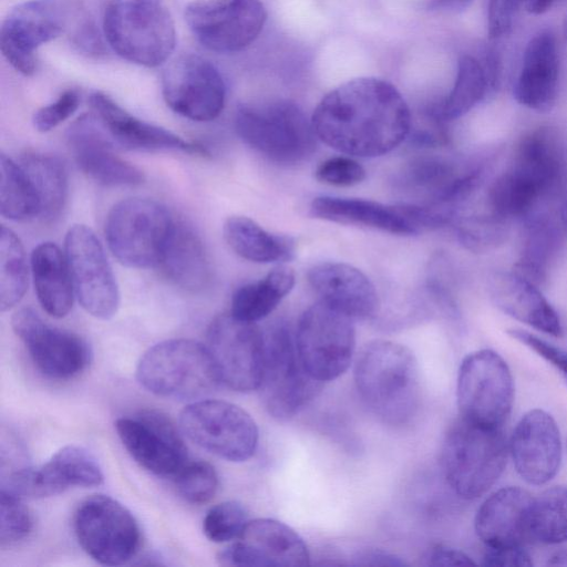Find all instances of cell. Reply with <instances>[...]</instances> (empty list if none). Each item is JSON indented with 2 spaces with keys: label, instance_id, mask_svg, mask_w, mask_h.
Here are the masks:
<instances>
[{
  "label": "cell",
  "instance_id": "obj_43",
  "mask_svg": "<svg viewBox=\"0 0 567 567\" xmlns=\"http://www.w3.org/2000/svg\"><path fill=\"white\" fill-rule=\"evenodd\" d=\"M248 522V513L243 504L226 501L207 512L203 520V532L214 543L230 542L240 536Z\"/></svg>",
  "mask_w": 567,
  "mask_h": 567
},
{
  "label": "cell",
  "instance_id": "obj_2",
  "mask_svg": "<svg viewBox=\"0 0 567 567\" xmlns=\"http://www.w3.org/2000/svg\"><path fill=\"white\" fill-rule=\"evenodd\" d=\"M567 179V144L554 127L540 126L518 141L509 166L491 184L486 210L509 223L523 220L558 194Z\"/></svg>",
  "mask_w": 567,
  "mask_h": 567
},
{
  "label": "cell",
  "instance_id": "obj_49",
  "mask_svg": "<svg viewBox=\"0 0 567 567\" xmlns=\"http://www.w3.org/2000/svg\"><path fill=\"white\" fill-rule=\"evenodd\" d=\"M482 565L499 567H529L533 565L532 557L523 546L512 547H486Z\"/></svg>",
  "mask_w": 567,
  "mask_h": 567
},
{
  "label": "cell",
  "instance_id": "obj_33",
  "mask_svg": "<svg viewBox=\"0 0 567 567\" xmlns=\"http://www.w3.org/2000/svg\"><path fill=\"white\" fill-rule=\"evenodd\" d=\"M31 271L38 300L54 318L65 317L73 306V281L66 260L54 243H41L31 254Z\"/></svg>",
  "mask_w": 567,
  "mask_h": 567
},
{
  "label": "cell",
  "instance_id": "obj_44",
  "mask_svg": "<svg viewBox=\"0 0 567 567\" xmlns=\"http://www.w3.org/2000/svg\"><path fill=\"white\" fill-rule=\"evenodd\" d=\"M0 496V546L6 548L27 538L33 520L20 497L3 489Z\"/></svg>",
  "mask_w": 567,
  "mask_h": 567
},
{
  "label": "cell",
  "instance_id": "obj_46",
  "mask_svg": "<svg viewBox=\"0 0 567 567\" xmlns=\"http://www.w3.org/2000/svg\"><path fill=\"white\" fill-rule=\"evenodd\" d=\"M80 95L75 90L63 92L54 102L39 109L33 115V125L39 132H49L69 118L79 107Z\"/></svg>",
  "mask_w": 567,
  "mask_h": 567
},
{
  "label": "cell",
  "instance_id": "obj_29",
  "mask_svg": "<svg viewBox=\"0 0 567 567\" xmlns=\"http://www.w3.org/2000/svg\"><path fill=\"white\" fill-rule=\"evenodd\" d=\"M488 292L493 303L509 317L547 334H563L559 316L538 286L514 270L493 272Z\"/></svg>",
  "mask_w": 567,
  "mask_h": 567
},
{
  "label": "cell",
  "instance_id": "obj_27",
  "mask_svg": "<svg viewBox=\"0 0 567 567\" xmlns=\"http://www.w3.org/2000/svg\"><path fill=\"white\" fill-rule=\"evenodd\" d=\"M559 84V52L555 34L544 30L527 43L513 95L523 106L550 111L557 100Z\"/></svg>",
  "mask_w": 567,
  "mask_h": 567
},
{
  "label": "cell",
  "instance_id": "obj_50",
  "mask_svg": "<svg viewBox=\"0 0 567 567\" xmlns=\"http://www.w3.org/2000/svg\"><path fill=\"white\" fill-rule=\"evenodd\" d=\"M427 565L431 566H468L475 565L465 553L447 546L437 545L433 547L427 556Z\"/></svg>",
  "mask_w": 567,
  "mask_h": 567
},
{
  "label": "cell",
  "instance_id": "obj_4",
  "mask_svg": "<svg viewBox=\"0 0 567 567\" xmlns=\"http://www.w3.org/2000/svg\"><path fill=\"white\" fill-rule=\"evenodd\" d=\"M508 444L502 429L457 420L441 449V467L451 489L464 499L484 495L502 475Z\"/></svg>",
  "mask_w": 567,
  "mask_h": 567
},
{
  "label": "cell",
  "instance_id": "obj_8",
  "mask_svg": "<svg viewBox=\"0 0 567 567\" xmlns=\"http://www.w3.org/2000/svg\"><path fill=\"white\" fill-rule=\"evenodd\" d=\"M265 336V363L258 388L268 413L280 421L296 416L320 392L321 382L303 367L295 334L286 322H276Z\"/></svg>",
  "mask_w": 567,
  "mask_h": 567
},
{
  "label": "cell",
  "instance_id": "obj_28",
  "mask_svg": "<svg viewBox=\"0 0 567 567\" xmlns=\"http://www.w3.org/2000/svg\"><path fill=\"white\" fill-rule=\"evenodd\" d=\"M533 497L518 486L491 494L477 509L474 527L486 547L523 546L530 540L529 508Z\"/></svg>",
  "mask_w": 567,
  "mask_h": 567
},
{
  "label": "cell",
  "instance_id": "obj_52",
  "mask_svg": "<svg viewBox=\"0 0 567 567\" xmlns=\"http://www.w3.org/2000/svg\"><path fill=\"white\" fill-rule=\"evenodd\" d=\"M525 9L533 14H542L548 11L557 0H519Z\"/></svg>",
  "mask_w": 567,
  "mask_h": 567
},
{
  "label": "cell",
  "instance_id": "obj_20",
  "mask_svg": "<svg viewBox=\"0 0 567 567\" xmlns=\"http://www.w3.org/2000/svg\"><path fill=\"white\" fill-rule=\"evenodd\" d=\"M115 429L130 455L155 475L174 477L188 461L181 429L159 411L143 410L121 417Z\"/></svg>",
  "mask_w": 567,
  "mask_h": 567
},
{
  "label": "cell",
  "instance_id": "obj_34",
  "mask_svg": "<svg viewBox=\"0 0 567 567\" xmlns=\"http://www.w3.org/2000/svg\"><path fill=\"white\" fill-rule=\"evenodd\" d=\"M223 233L228 246L246 260L266 264L288 261L295 256L292 238L270 234L245 216L227 218Z\"/></svg>",
  "mask_w": 567,
  "mask_h": 567
},
{
  "label": "cell",
  "instance_id": "obj_17",
  "mask_svg": "<svg viewBox=\"0 0 567 567\" xmlns=\"http://www.w3.org/2000/svg\"><path fill=\"white\" fill-rule=\"evenodd\" d=\"M65 256L83 309L97 319L112 318L120 305L118 287L94 231L85 225H73L65 236Z\"/></svg>",
  "mask_w": 567,
  "mask_h": 567
},
{
  "label": "cell",
  "instance_id": "obj_26",
  "mask_svg": "<svg viewBox=\"0 0 567 567\" xmlns=\"http://www.w3.org/2000/svg\"><path fill=\"white\" fill-rule=\"evenodd\" d=\"M308 281L320 300L351 319H370L380 308L378 292L359 269L343 262H322L308 271Z\"/></svg>",
  "mask_w": 567,
  "mask_h": 567
},
{
  "label": "cell",
  "instance_id": "obj_42",
  "mask_svg": "<svg viewBox=\"0 0 567 567\" xmlns=\"http://www.w3.org/2000/svg\"><path fill=\"white\" fill-rule=\"evenodd\" d=\"M173 478L178 494L192 504L209 502L218 488L217 472L205 461H187Z\"/></svg>",
  "mask_w": 567,
  "mask_h": 567
},
{
  "label": "cell",
  "instance_id": "obj_22",
  "mask_svg": "<svg viewBox=\"0 0 567 567\" xmlns=\"http://www.w3.org/2000/svg\"><path fill=\"white\" fill-rule=\"evenodd\" d=\"M223 566L301 567L310 564L305 540L290 526L272 518L249 520L235 543L218 554Z\"/></svg>",
  "mask_w": 567,
  "mask_h": 567
},
{
  "label": "cell",
  "instance_id": "obj_25",
  "mask_svg": "<svg viewBox=\"0 0 567 567\" xmlns=\"http://www.w3.org/2000/svg\"><path fill=\"white\" fill-rule=\"evenodd\" d=\"M90 104L111 137L122 146L134 151H179L208 156L200 144L185 141L178 135L130 114L114 100L102 92L90 96Z\"/></svg>",
  "mask_w": 567,
  "mask_h": 567
},
{
  "label": "cell",
  "instance_id": "obj_14",
  "mask_svg": "<svg viewBox=\"0 0 567 567\" xmlns=\"http://www.w3.org/2000/svg\"><path fill=\"white\" fill-rule=\"evenodd\" d=\"M207 349L221 384L236 392L258 390L265 363V336L256 322L217 316L207 330Z\"/></svg>",
  "mask_w": 567,
  "mask_h": 567
},
{
  "label": "cell",
  "instance_id": "obj_38",
  "mask_svg": "<svg viewBox=\"0 0 567 567\" xmlns=\"http://www.w3.org/2000/svg\"><path fill=\"white\" fill-rule=\"evenodd\" d=\"M529 538L546 545L567 542V487L554 486L533 497L528 517Z\"/></svg>",
  "mask_w": 567,
  "mask_h": 567
},
{
  "label": "cell",
  "instance_id": "obj_11",
  "mask_svg": "<svg viewBox=\"0 0 567 567\" xmlns=\"http://www.w3.org/2000/svg\"><path fill=\"white\" fill-rule=\"evenodd\" d=\"M456 398L462 419L502 429L514 401L513 377L503 358L488 349L467 354L460 365Z\"/></svg>",
  "mask_w": 567,
  "mask_h": 567
},
{
  "label": "cell",
  "instance_id": "obj_47",
  "mask_svg": "<svg viewBox=\"0 0 567 567\" xmlns=\"http://www.w3.org/2000/svg\"><path fill=\"white\" fill-rule=\"evenodd\" d=\"M519 2V0H488L487 33L491 41H497L511 33Z\"/></svg>",
  "mask_w": 567,
  "mask_h": 567
},
{
  "label": "cell",
  "instance_id": "obj_23",
  "mask_svg": "<svg viewBox=\"0 0 567 567\" xmlns=\"http://www.w3.org/2000/svg\"><path fill=\"white\" fill-rule=\"evenodd\" d=\"M508 450L516 472L526 483L546 484L557 474L561 462L556 421L543 410L528 411L516 424Z\"/></svg>",
  "mask_w": 567,
  "mask_h": 567
},
{
  "label": "cell",
  "instance_id": "obj_24",
  "mask_svg": "<svg viewBox=\"0 0 567 567\" xmlns=\"http://www.w3.org/2000/svg\"><path fill=\"white\" fill-rule=\"evenodd\" d=\"M68 143L79 168L105 186H135L145 182L141 169L121 158L102 122L83 115L68 131Z\"/></svg>",
  "mask_w": 567,
  "mask_h": 567
},
{
  "label": "cell",
  "instance_id": "obj_41",
  "mask_svg": "<svg viewBox=\"0 0 567 567\" xmlns=\"http://www.w3.org/2000/svg\"><path fill=\"white\" fill-rule=\"evenodd\" d=\"M460 243L475 252L487 251L505 241L508 223L484 212L460 216L453 224Z\"/></svg>",
  "mask_w": 567,
  "mask_h": 567
},
{
  "label": "cell",
  "instance_id": "obj_21",
  "mask_svg": "<svg viewBox=\"0 0 567 567\" xmlns=\"http://www.w3.org/2000/svg\"><path fill=\"white\" fill-rule=\"evenodd\" d=\"M103 473L96 458L84 447L66 445L39 466L21 467L2 482V489L20 498H43L65 489L99 486Z\"/></svg>",
  "mask_w": 567,
  "mask_h": 567
},
{
  "label": "cell",
  "instance_id": "obj_13",
  "mask_svg": "<svg viewBox=\"0 0 567 567\" xmlns=\"http://www.w3.org/2000/svg\"><path fill=\"white\" fill-rule=\"evenodd\" d=\"M73 527L82 549L95 561L116 566L137 553L141 532L132 513L107 495H92L78 507Z\"/></svg>",
  "mask_w": 567,
  "mask_h": 567
},
{
  "label": "cell",
  "instance_id": "obj_18",
  "mask_svg": "<svg viewBox=\"0 0 567 567\" xmlns=\"http://www.w3.org/2000/svg\"><path fill=\"white\" fill-rule=\"evenodd\" d=\"M162 92L175 113L197 122L216 118L224 109L226 86L208 60L184 54L173 60L162 75Z\"/></svg>",
  "mask_w": 567,
  "mask_h": 567
},
{
  "label": "cell",
  "instance_id": "obj_31",
  "mask_svg": "<svg viewBox=\"0 0 567 567\" xmlns=\"http://www.w3.org/2000/svg\"><path fill=\"white\" fill-rule=\"evenodd\" d=\"M523 235L514 271L543 285L559 250L565 229L559 215L539 208L522 220Z\"/></svg>",
  "mask_w": 567,
  "mask_h": 567
},
{
  "label": "cell",
  "instance_id": "obj_9",
  "mask_svg": "<svg viewBox=\"0 0 567 567\" xmlns=\"http://www.w3.org/2000/svg\"><path fill=\"white\" fill-rule=\"evenodd\" d=\"M174 221L169 210L156 200L126 198L110 209L105 239L122 265L157 267Z\"/></svg>",
  "mask_w": 567,
  "mask_h": 567
},
{
  "label": "cell",
  "instance_id": "obj_10",
  "mask_svg": "<svg viewBox=\"0 0 567 567\" xmlns=\"http://www.w3.org/2000/svg\"><path fill=\"white\" fill-rule=\"evenodd\" d=\"M296 348L308 373L323 383L342 375L355 349L353 319L319 300L299 318Z\"/></svg>",
  "mask_w": 567,
  "mask_h": 567
},
{
  "label": "cell",
  "instance_id": "obj_51",
  "mask_svg": "<svg viewBox=\"0 0 567 567\" xmlns=\"http://www.w3.org/2000/svg\"><path fill=\"white\" fill-rule=\"evenodd\" d=\"M473 0H432V7L443 11H461L467 8Z\"/></svg>",
  "mask_w": 567,
  "mask_h": 567
},
{
  "label": "cell",
  "instance_id": "obj_35",
  "mask_svg": "<svg viewBox=\"0 0 567 567\" xmlns=\"http://www.w3.org/2000/svg\"><path fill=\"white\" fill-rule=\"evenodd\" d=\"M21 167L29 176L40 205L39 218L44 223L58 219L68 199V173L62 161L50 154L27 152Z\"/></svg>",
  "mask_w": 567,
  "mask_h": 567
},
{
  "label": "cell",
  "instance_id": "obj_37",
  "mask_svg": "<svg viewBox=\"0 0 567 567\" xmlns=\"http://www.w3.org/2000/svg\"><path fill=\"white\" fill-rule=\"evenodd\" d=\"M493 93L481 61L464 54L458 60L451 92L432 113L443 122L453 121L465 115Z\"/></svg>",
  "mask_w": 567,
  "mask_h": 567
},
{
  "label": "cell",
  "instance_id": "obj_36",
  "mask_svg": "<svg viewBox=\"0 0 567 567\" xmlns=\"http://www.w3.org/2000/svg\"><path fill=\"white\" fill-rule=\"evenodd\" d=\"M293 285L292 269L286 266L276 267L262 279L246 284L235 291L230 313L240 320L257 322L276 309Z\"/></svg>",
  "mask_w": 567,
  "mask_h": 567
},
{
  "label": "cell",
  "instance_id": "obj_48",
  "mask_svg": "<svg viewBox=\"0 0 567 567\" xmlns=\"http://www.w3.org/2000/svg\"><path fill=\"white\" fill-rule=\"evenodd\" d=\"M507 333L549 362L567 382V353L565 351L526 330L509 329Z\"/></svg>",
  "mask_w": 567,
  "mask_h": 567
},
{
  "label": "cell",
  "instance_id": "obj_53",
  "mask_svg": "<svg viewBox=\"0 0 567 567\" xmlns=\"http://www.w3.org/2000/svg\"><path fill=\"white\" fill-rule=\"evenodd\" d=\"M548 565L567 566V547L554 551L547 561Z\"/></svg>",
  "mask_w": 567,
  "mask_h": 567
},
{
  "label": "cell",
  "instance_id": "obj_16",
  "mask_svg": "<svg viewBox=\"0 0 567 567\" xmlns=\"http://www.w3.org/2000/svg\"><path fill=\"white\" fill-rule=\"evenodd\" d=\"M266 19L261 0H196L185 9V20L196 40L217 53L247 48L261 32Z\"/></svg>",
  "mask_w": 567,
  "mask_h": 567
},
{
  "label": "cell",
  "instance_id": "obj_6",
  "mask_svg": "<svg viewBox=\"0 0 567 567\" xmlns=\"http://www.w3.org/2000/svg\"><path fill=\"white\" fill-rule=\"evenodd\" d=\"M103 30L121 58L147 68L165 63L176 43L173 19L161 2L112 0L104 12Z\"/></svg>",
  "mask_w": 567,
  "mask_h": 567
},
{
  "label": "cell",
  "instance_id": "obj_40",
  "mask_svg": "<svg viewBox=\"0 0 567 567\" xmlns=\"http://www.w3.org/2000/svg\"><path fill=\"white\" fill-rule=\"evenodd\" d=\"M28 289V265L20 238L2 226L0 233V307L13 308Z\"/></svg>",
  "mask_w": 567,
  "mask_h": 567
},
{
  "label": "cell",
  "instance_id": "obj_30",
  "mask_svg": "<svg viewBox=\"0 0 567 567\" xmlns=\"http://www.w3.org/2000/svg\"><path fill=\"white\" fill-rule=\"evenodd\" d=\"M162 274L181 289L198 292L210 281V264L200 237L183 221H174L159 262Z\"/></svg>",
  "mask_w": 567,
  "mask_h": 567
},
{
  "label": "cell",
  "instance_id": "obj_56",
  "mask_svg": "<svg viewBox=\"0 0 567 567\" xmlns=\"http://www.w3.org/2000/svg\"><path fill=\"white\" fill-rule=\"evenodd\" d=\"M563 29H564L565 39L567 41V16L565 17Z\"/></svg>",
  "mask_w": 567,
  "mask_h": 567
},
{
  "label": "cell",
  "instance_id": "obj_5",
  "mask_svg": "<svg viewBox=\"0 0 567 567\" xmlns=\"http://www.w3.org/2000/svg\"><path fill=\"white\" fill-rule=\"evenodd\" d=\"M136 379L158 396L197 401L220 384L206 346L190 339H171L150 348L136 368Z\"/></svg>",
  "mask_w": 567,
  "mask_h": 567
},
{
  "label": "cell",
  "instance_id": "obj_45",
  "mask_svg": "<svg viewBox=\"0 0 567 567\" xmlns=\"http://www.w3.org/2000/svg\"><path fill=\"white\" fill-rule=\"evenodd\" d=\"M318 181L332 186H353L365 177L364 168L350 157H332L322 162L317 171Z\"/></svg>",
  "mask_w": 567,
  "mask_h": 567
},
{
  "label": "cell",
  "instance_id": "obj_7",
  "mask_svg": "<svg viewBox=\"0 0 567 567\" xmlns=\"http://www.w3.org/2000/svg\"><path fill=\"white\" fill-rule=\"evenodd\" d=\"M235 128L247 145L276 163H299L317 146L311 121L289 101L240 105Z\"/></svg>",
  "mask_w": 567,
  "mask_h": 567
},
{
  "label": "cell",
  "instance_id": "obj_15",
  "mask_svg": "<svg viewBox=\"0 0 567 567\" xmlns=\"http://www.w3.org/2000/svg\"><path fill=\"white\" fill-rule=\"evenodd\" d=\"M74 7L70 0H29L16 6L0 29V49L21 74L37 70V49L69 28Z\"/></svg>",
  "mask_w": 567,
  "mask_h": 567
},
{
  "label": "cell",
  "instance_id": "obj_3",
  "mask_svg": "<svg viewBox=\"0 0 567 567\" xmlns=\"http://www.w3.org/2000/svg\"><path fill=\"white\" fill-rule=\"evenodd\" d=\"M353 378L362 402L383 423L403 426L416 415L420 370L405 346L389 340L367 343L355 360Z\"/></svg>",
  "mask_w": 567,
  "mask_h": 567
},
{
  "label": "cell",
  "instance_id": "obj_39",
  "mask_svg": "<svg viewBox=\"0 0 567 567\" xmlns=\"http://www.w3.org/2000/svg\"><path fill=\"white\" fill-rule=\"evenodd\" d=\"M0 210L10 220L22 221L39 217L35 189L20 164L0 155Z\"/></svg>",
  "mask_w": 567,
  "mask_h": 567
},
{
  "label": "cell",
  "instance_id": "obj_32",
  "mask_svg": "<svg viewBox=\"0 0 567 567\" xmlns=\"http://www.w3.org/2000/svg\"><path fill=\"white\" fill-rule=\"evenodd\" d=\"M313 217L344 225L364 226L396 235H416L401 205H383L378 202L321 196L312 200Z\"/></svg>",
  "mask_w": 567,
  "mask_h": 567
},
{
  "label": "cell",
  "instance_id": "obj_1",
  "mask_svg": "<svg viewBox=\"0 0 567 567\" xmlns=\"http://www.w3.org/2000/svg\"><path fill=\"white\" fill-rule=\"evenodd\" d=\"M311 124L319 140L353 156L375 157L399 146L411 132V113L390 82L359 78L327 93Z\"/></svg>",
  "mask_w": 567,
  "mask_h": 567
},
{
  "label": "cell",
  "instance_id": "obj_55",
  "mask_svg": "<svg viewBox=\"0 0 567 567\" xmlns=\"http://www.w3.org/2000/svg\"><path fill=\"white\" fill-rule=\"evenodd\" d=\"M113 1H124V2H161V0H113Z\"/></svg>",
  "mask_w": 567,
  "mask_h": 567
},
{
  "label": "cell",
  "instance_id": "obj_54",
  "mask_svg": "<svg viewBox=\"0 0 567 567\" xmlns=\"http://www.w3.org/2000/svg\"><path fill=\"white\" fill-rule=\"evenodd\" d=\"M558 215H559L561 225L565 229V233H567V193L561 202L560 208L558 210Z\"/></svg>",
  "mask_w": 567,
  "mask_h": 567
},
{
  "label": "cell",
  "instance_id": "obj_19",
  "mask_svg": "<svg viewBox=\"0 0 567 567\" xmlns=\"http://www.w3.org/2000/svg\"><path fill=\"white\" fill-rule=\"evenodd\" d=\"M11 324L37 369L48 378L72 379L91 361V350L84 339L48 324L31 308L16 311Z\"/></svg>",
  "mask_w": 567,
  "mask_h": 567
},
{
  "label": "cell",
  "instance_id": "obj_12",
  "mask_svg": "<svg viewBox=\"0 0 567 567\" xmlns=\"http://www.w3.org/2000/svg\"><path fill=\"white\" fill-rule=\"evenodd\" d=\"M179 429L193 443L230 461L249 460L258 445V427L240 406L220 400L202 399L186 405Z\"/></svg>",
  "mask_w": 567,
  "mask_h": 567
}]
</instances>
